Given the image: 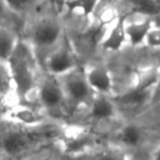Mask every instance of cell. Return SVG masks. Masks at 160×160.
<instances>
[{
    "label": "cell",
    "instance_id": "cell-1",
    "mask_svg": "<svg viewBox=\"0 0 160 160\" xmlns=\"http://www.w3.org/2000/svg\"><path fill=\"white\" fill-rule=\"evenodd\" d=\"M61 129L50 124H12L0 128V155L6 158L22 156L46 142L61 136Z\"/></svg>",
    "mask_w": 160,
    "mask_h": 160
},
{
    "label": "cell",
    "instance_id": "cell-2",
    "mask_svg": "<svg viewBox=\"0 0 160 160\" xmlns=\"http://www.w3.org/2000/svg\"><path fill=\"white\" fill-rule=\"evenodd\" d=\"M12 89L19 100H28L35 95L38 86L36 59L31 48L25 42H16V46L6 61Z\"/></svg>",
    "mask_w": 160,
    "mask_h": 160
},
{
    "label": "cell",
    "instance_id": "cell-3",
    "mask_svg": "<svg viewBox=\"0 0 160 160\" xmlns=\"http://www.w3.org/2000/svg\"><path fill=\"white\" fill-rule=\"evenodd\" d=\"M159 69H146L142 70L135 79L134 85H131L124 94L118 98V102L130 110L141 108L148 101H151L154 88L158 80Z\"/></svg>",
    "mask_w": 160,
    "mask_h": 160
},
{
    "label": "cell",
    "instance_id": "cell-4",
    "mask_svg": "<svg viewBox=\"0 0 160 160\" xmlns=\"http://www.w3.org/2000/svg\"><path fill=\"white\" fill-rule=\"evenodd\" d=\"M58 78L60 79L68 104H72L75 106L88 105L94 98L95 92L90 88L84 71L72 69L71 71Z\"/></svg>",
    "mask_w": 160,
    "mask_h": 160
},
{
    "label": "cell",
    "instance_id": "cell-5",
    "mask_svg": "<svg viewBox=\"0 0 160 160\" xmlns=\"http://www.w3.org/2000/svg\"><path fill=\"white\" fill-rule=\"evenodd\" d=\"M35 96L40 106L46 111H60L68 104L60 79L51 74H48L38 82Z\"/></svg>",
    "mask_w": 160,
    "mask_h": 160
},
{
    "label": "cell",
    "instance_id": "cell-6",
    "mask_svg": "<svg viewBox=\"0 0 160 160\" xmlns=\"http://www.w3.org/2000/svg\"><path fill=\"white\" fill-rule=\"evenodd\" d=\"M61 28L60 25L50 19L41 20L36 24L32 31V45L40 50H48L52 48L60 39Z\"/></svg>",
    "mask_w": 160,
    "mask_h": 160
},
{
    "label": "cell",
    "instance_id": "cell-7",
    "mask_svg": "<svg viewBox=\"0 0 160 160\" xmlns=\"http://www.w3.org/2000/svg\"><path fill=\"white\" fill-rule=\"evenodd\" d=\"M48 72L55 76H61L75 69V59L69 49H56L46 58Z\"/></svg>",
    "mask_w": 160,
    "mask_h": 160
},
{
    "label": "cell",
    "instance_id": "cell-8",
    "mask_svg": "<svg viewBox=\"0 0 160 160\" xmlns=\"http://www.w3.org/2000/svg\"><path fill=\"white\" fill-rule=\"evenodd\" d=\"M88 106V115L94 121L111 120L116 114V102L108 98V95L95 94Z\"/></svg>",
    "mask_w": 160,
    "mask_h": 160
},
{
    "label": "cell",
    "instance_id": "cell-9",
    "mask_svg": "<svg viewBox=\"0 0 160 160\" xmlns=\"http://www.w3.org/2000/svg\"><path fill=\"white\" fill-rule=\"evenodd\" d=\"M85 78L95 94L109 95L112 91L114 84L112 78L106 68L104 66H91L84 71Z\"/></svg>",
    "mask_w": 160,
    "mask_h": 160
},
{
    "label": "cell",
    "instance_id": "cell-10",
    "mask_svg": "<svg viewBox=\"0 0 160 160\" xmlns=\"http://www.w3.org/2000/svg\"><path fill=\"white\" fill-rule=\"evenodd\" d=\"M151 26H152L151 21H149V20L124 25L126 39L130 41L131 45H140L145 41V36H146V34Z\"/></svg>",
    "mask_w": 160,
    "mask_h": 160
},
{
    "label": "cell",
    "instance_id": "cell-11",
    "mask_svg": "<svg viewBox=\"0 0 160 160\" xmlns=\"http://www.w3.org/2000/svg\"><path fill=\"white\" fill-rule=\"evenodd\" d=\"M126 40L125 30L121 24H116L102 39V46L108 50H119Z\"/></svg>",
    "mask_w": 160,
    "mask_h": 160
},
{
    "label": "cell",
    "instance_id": "cell-12",
    "mask_svg": "<svg viewBox=\"0 0 160 160\" xmlns=\"http://www.w3.org/2000/svg\"><path fill=\"white\" fill-rule=\"evenodd\" d=\"M16 42L18 41L15 40L10 29L0 26V61H8L16 46Z\"/></svg>",
    "mask_w": 160,
    "mask_h": 160
},
{
    "label": "cell",
    "instance_id": "cell-13",
    "mask_svg": "<svg viewBox=\"0 0 160 160\" xmlns=\"http://www.w3.org/2000/svg\"><path fill=\"white\" fill-rule=\"evenodd\" d=\"M119 140L126 146H136L142 140V131L134 124H128L119 131Z\"/></svg>",
    "mask_w": 160,
    "mask_h": 160
},
{
    "label": "cell",
    "instance_id": "cell-14",
    "mask_svg": "<svg viewBox=\"0 0 160 160\" xmlns=\"http://www.w3.org/2000/svg\"><path fill=\"white\" fill-rule=\"evenodd\" d=\"M129 4L134 9V11L154 16L160 12V0H129Z\"/></svg>",
    "mask_w": 160,
    "mask_h": 160
},
{
    "label": "cell",
    "instance_id": "cell-15",
    "mask_svg": "<svg viewBox=\"0 0 160 160\" xmlns=\"http://www.w3.org/2000/svg\"><path fill=\"white\" fill-rule=\"evenodd\" d=\"M91 144V139L85 134L78 131L74 135H69L65 139V148L69 151H84Z\"/></svg>",
    "mask_w": 160,
    "mask_h": 160
},
{
    "label": "cell",
    "instance_id": "cell-16",
    "mask_svg": "<svg viewBox=\"0 0 160 160\" xmlns=\"http://www.w3.org/2000/svg\"><path fill=\"white\" fill-rule=\"evenodd\" d=\"M99 0H68V6L71 10H76L82 15H89L96 8Z\"/></svg>",
    "mask_w": 160,
    "mask_h": 160
},
{
    "label": "cell",
    "instance_id": "cell-17",
    "mask_svg": "<svg viewBox=\"0 0 160 160\" xmlns=\"http://www.w3.org/2000/svg\"><path fill=\"white\" fill-rule=\"evenodd\" d=\"M5 2L14 12H24L31 9L38 0H5Z\"/></svg>",
    "mask_w": 160,
    "mask_h": 160
},
{
    "label": "cell",
    "instance_id": "cell-18",
    "mask_svg": "<svg viewBox=\"0 0 160 160\" xmlns=\"http://www.w3.org/2000/svg\"><path fill=\"white\" fill-rule=\"evenodd\" d=\"M10 88H12V82L8 64L5 61H0V92H5Z\"/></svg>",
    "mask_w": 160,
    "mask_h": 160
},
{
    "label": "cell",
    "instance_id": "cell-19",
    "mask_svg": "<svg viewBox=\"0 0 160 160\" xmlns=\"http://www.w3.org/2000/svg\"><path fill=\"white\" fill-rule=\"evenodd\" d=\"M151 48H160V29L156 26H151L145 36V41Z\"/></svg>",
    "mask_w": 160,
    "mask_h": 160
},
{
    "label": "cell",
    "instance_id": "cell-20",
    "mask_svg": "<svg viewBox=\"0 0 160 160\" xmlns=\"http://www.w3.org/2000/svg\"><path fill=\"white\" fill-rule=\"evenodd\" d=\"M95 160H129L128 156L119 150H105L98 155Z\"/></svg>",
    "mask_w": 160,
    "mask_h": 160
},
{
    "label": "cell",
    "instance_id": "cell-21",
    "mask_svg": "<svg viewBox=\"0 0 160 160\" xmlns=\"http://www.w3.org/2000/svg\"><path fill=\"white\" fill-rule=\"evenodd\" d=\"M10 11H12V10L6 5L5 0H0V26L6 28V24L10 20V16H9Z\"/></svg>",
    "mask_w": 160,
    "mask_h": 160
},
{
    "label": "cell",
    "instance_id": "cell-22",
    "mask_svg": "<svg viewBox=\"0 0 160 160\" xmlns=\"http://www.w3.org/2000/svg\"><path fill=\"white\" fill-rule=\"evenodd\" d=\"M151 101H160V69H159V74H158V80L154 88V92H152V98Z\"/></svg>",
    "mask_w": 160,
    "mask_h": 160
},
{
    "label": "cell",
    "instance_id": "cell-23",
    "mask_svg": "<svg viewBox=\"0 0 160 160\" xmlns=\"http://www.w3.org/2000/svg\"><path fill=\"white\" fill-rule=\"evenodd\" d=\"M152 18H154V20H152L154 26H156V28H159V29H160V12H158V14H156V15H154Z\"/></svg>",
    "mask_w": 160,
    "mask_h": 160
},
{
    "label": "cell",
    "instance_id": "cell-24",
    "mask_svg": "<svg viewBox=\"0 0 160 160\" xmlns=\"http://www.w3.org/2000/svg\"><path fill=\"white\" fill-rule=\"evenodd\" d=\"M154 160H160V145L158 146V149L154 152Z\"/></svg>",
    "mask_w": 160,
    "mask_h": 160
}]
</instances>
